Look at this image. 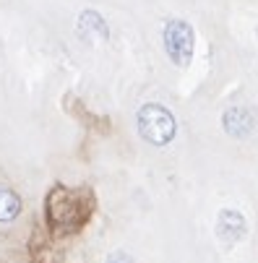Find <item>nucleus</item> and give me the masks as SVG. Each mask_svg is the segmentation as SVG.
Listing matches in <instances>:
<instances>
[{"mask_svg": "<svg viewBox=\"0 0 258 263\" xmlns=\"http://www.w3.org/2000/svg\"><path fill=\"white\" fill-rule=\"evenodd\" d=\"M97 198L89 187H65L55 185L45 198V216L47 227L55 235H73L84 230L94 216Z\"/></svg>", "mask_w": 258, "mask_h": 263, "instance_id": "1", "label": "nucleus"}, {"mask_svg": "<svg viewBox=\"0 0 258 263\" xmlns=\"http://www.w3.org/2000/svg\"><path fill=\"white\" fill-rule=\"evenodd\" d=\"M138 133L143 141H149L154 146H167L177 133V123L167 107L143 104L138 109Z\"/></svg>", "mask_w": 258, "mask_h": 263, "instance_id": "2", "label": "nucleus"}, {"mask_svg": "<svg viewBox=\"0 0 258 263\" xmlns=\"http://www.w3.org/2000/svg\"><path fill=\"white\" fill-rule=\"evenodd\" d=\"M164 50H167V58L175 65H188L191 58H193V50H196L193 26L188 21H182V18L167 21V26H164Z\"/></svg>", "mask_w": 258, "mask_h": 263, "instance_id": "3", "label": "nucleus"}, {"mask_svg": "<svg viewBox=\"0 0 258 263\" xmlns=\"http://www.w3.org/2000/svg\"><path fill=\"white\" fill-rule=\"evenodd\" d=\"M216 237L222 240L227 248L240 242L245 237V219H243V214L232 211V209L219 211V216H216Z\"/></svg>", "mask_w": 258, "mask_h": 263, "instance_id": "4", "label": "nucleus"}, {"mask_svg": "<svg viewBox=\"0 0 258 263\" xmlns=\"http://www.w3.org/2000/svg\"><path fill=\"white\" fill-rule=\"evenodd\" d=\"M253 125H255L253 115H250L248 109H243V107H232L227 115H225V128H227L230 136L243 138V136H248L253 130Z\"/></svg>", "mask_w": 258, "mask_h": 263, "instance_id": "5", "label": "nucleus"}, {"mask_svg": "<svg viewBox=\"0 0 258 263\" xmlns=\"http://www.w3.org/2000/svg\"><path fill=\"white\" fill-rule=\"evenodd\" d=\"M21 214V198L11 187H0V224H11Z\"/></svg>", "mask_w": 258, "mask_h": 263, "instance_id": "6", "label": "nucleus"}, {"mask_svg": "<svg viewBox=\"0 0 258 263\" xmlns=\"http://www.w3.org/2000/svg\"><path fill=\"white\" fill-rule=\"evenodd\" d=\"M81 29H91V31H99L102 34V40H107V24L102 21V16L99 13H94V11H84L81 13Z\"/></svg>", "mask_w": 258, "mask_h": 263, "instance_id": "7", "label": "nucleus"}, {"mask_svg": "<svg viewBox=\"0 0 258 263\" xmlns=\"http://www.w3.org/2000/svg\"><path fill=\"white\" fill-rule=\"evenodd\" d=\"M34 263H58V258L50 253V248H40L34 250Z\"/></svg>", "mask_w": 258, "mask_h": 263, "instance_id": "8", "label": "nucleus"}, {"mask_svg": "<svg viewBox=\"0 0 258 263\" xmlns=\"http://www.w3.org/2000/svg\"><path fill=\"white\" fill-rule=\"evenodd\" d=\"M107 263H133V258L125 250H118V253H113V255L107 258Z\"/></svg>", "mask_w": 258, "mask_h": 263, "instance_id": "9", "label": "nucleus"}]
</instances>
